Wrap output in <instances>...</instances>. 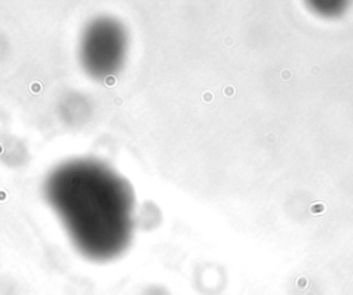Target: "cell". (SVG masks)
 Masks as SVG:
<instances>
[{"label": "cell", "instance_id": "1", "mask_svg": "<svg viewBox=\"0 0 353 295\" xmlns=\"http://www.w3.org/2000/svg\"><path fill=\"white\" fill-rule=\"evenodd\" d=\"M46 197L84 256L109 261L128 247L134 193L104 163L79 159L58 165L47 178Z\"/></svg>", "mask_w": 353, "mask_h": 295}, {"label": "cell", "instance_id": "2", "mask_svg": "<svg viewBox=\"0 0 353 295\" xmlns=\"http://www.w3.org/2000/svg\"><path fill=\"white\" fill-rule=\"evenodd\" d=\"M127 32L117 21L98 18L86 28L80 40V61L90 76L105 79L117 75L127 55Z\"/></svg>", "mask_w": 353, "mask_h": 295}, {"label": "cell", "instance_id": "3", "mask_svg": "<svg viewBox=\"0 0 353 295\" xmlns=\"http://www.w3.org/2000/svg\"><path fill=\"white\" fill-rule=\"evenodd\" d=\"M142 295H170V294H168V291H167L164 287H160V285H151V287H148V288L142 292Z\"/></svg>", "mask_w": 353, "mask_h": 295}, {"label": "cell", "instance_id": "4", "mask_svg": "<svg viewBox=\"0 0 353 295\" xmlns=\"http://www.w3.org/2000/svg\"><path fill=\"white\" fill-rule=\"evenodd\" d=\"M326 210V207H324L323 203H316V204H313L311 207V212L312 214H320V212H323V211Z\"/></svg>", "mask_w": 353, "mask_h": 295}, {"label": "cell", "instance_id": "5", "mask_svg": "<svg viewBox=\"0 0 353 295\" xmlns=\"http://www.w3.org/2000/svg\"><path fill=\"white\" fill-rule=\"evenodd\" d=\"M291 77H292V75H291V71H288V69H284V71L281 72V79H283V80H290Z\"/></svg>", "mask_w": 353, "mask_h": 295}, {"label": "cell", "instance_id": "6", "mask_svg": "<svg viewBox=\"0 0 353 295\" xmlns=\"http://www.w3.org/2000/svg\"><path fill=\"white\" fill-rule=\"evenodd\" d=\"M225 93H226V95H228V97H232V95L235 94V88H233V87H228L225 90Z\"/></svg>", "mask_w": 353, "mask_h": 295}]
</instances>
